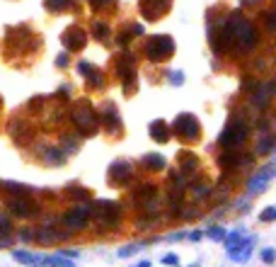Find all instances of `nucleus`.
Returning a JSON list of instances; mask_svg holds the SVG:
<instances>
[{
	"mask_svg": "<svg viewBox=\"0 0 276 267\" xmlns=\"http://www.w3.org/2000/svg\"><path fill=\"white\" fill-rule=\"evenodd\" d=\"M143 54L148 61L153 63H160V61H165L175 54V42H172V37H167V34H158V37H151L146 46H143Z\"/></svg>",
	"mask_w": 276,
	"mask_h": 267,
	"instance_id": "1",
	"label": "nucleus"
},
{
	"mask_svg": "<svg viewBox=\"0 0 276 267\" xmlns=\"http://www.w3.org/2000/svg\"><path fill=\"white\" fill-rule=\"evenodd\" d=\"M70 122L75 124V129L80 131V134H95L97 131V114L92 110V105L90 102H78L75 107H73V112H70Z\"/></svg>",
	"mask_w": 276,
	"mask_h": 267,
	"instance_id": "2",
	"label": "nucleus"
},
{
	"mask_svg": "<svg viewBox=\"0 0 276 267\" xmlns=\"http://www.w3.org/2000/svg\"><path fill=\"white\" fill-rule=\"evenodd\" d=\"M8 211H10V216H17V219H37L39 216V202L32 197H13L8 199Z\"/></svg>",
	"mask_w": 276,
	"mask_h": 267,
	"instance_id": "3",
	"label": "nucleus"
},
{
	"mask_svg": "<svg viewBox=\"0 0 276 267\" xmlns=\"http://www.w3.org/2000/svg\"><path fill=\"white\" fill-rule=\"evenodd\" d=\"M245 139H247V127H245L240 119H233V122L225 127V131L218 136V143H221L223 148L233 151V148H237V146H242Z\"/></svg>",
	"mask_w": 276,
	"mask_h": 267,
	"instance_id": "4",
	"label": "nucleus"
},
{
	"mask_svg": "<svg viewBox=\"0 0 276 267\" xmlns=\"http://www.w3.org/2000/svg\"><path fill=\"white\" fill-rule=\"evenodd\" d=\"M92 216H95L97 221H102L104 226H116L119 224V219H121V209H119V204L116 202H109V199H99L92 204Z\"/></svg>",
	"mask_w": 276,
	"mask_h": 267,
	"instance_id": "5",
	"label": "nucleus"
},
{
	"mask_svg": "<svg viewBox=\"0 0 276 267\" xmlns=\"http://www.w3.org/2000/svg\"><path fill=\"white\" fill-rule=\"evenodd\" d=\"M116 75L126 83L124 93H133L136 90V85H133V80H136V58L131 54H121L116 58Z\"/></svg>",
	"mask_w": 276,
	"mask_h": 267,
	"instance_id": "6",
	"label": "nucleus"
},
{
	"mask_svg": "<svg viewBox=\"0 0 276 267\" xmlns=\"http://www.w3.org/2000/svg\"><path fill=\"white\" fill-rule=\"evenodd\" d=\"M172 127H175V131H177L184 141H196L199 139V134H201V124H199V119L189 112L180 114V117L175 119Z\"/></svg>",
	"mask_w": 276,
	"mask_h": 267,
	"instance_id": "7",
	"label": "nucleus"
},
{
	"mask_svg": "<svg viewBox=\"0 0 276 267\" xmlns=\"http://www.w3.org/2000/svg\"><path fill=\"white\" fill-rule=\"evenodd\" d=\"M90 214L92 211L87 209V207H73V209H68L61 216V221H63V226L68 231H83L90 224Z\"/></svg>",
	"mask_w": 276,
	"mask_h": 267,
	"instance_id": "8",
	"label": "nucleus"
},
{
	"mask_svg": "<svg viewBox=\"0 0 276 267\" xmlns=\"http://www.w3.org/2000/svg\"><path fill=\"white\" fill-rule=\"evenodd\" d=\"M61 42L66 46V51H80L85 49V44H87V34H85L83 27H68L63 34H61Z\"/></svg>",
	"mask_w": 276,
	"mask_h": 267,
	"instance_id": "9",
	"label": "nucleus"
},
{
	"mask_svg": "<svg viewBox=\"0 0 276 267\" xmlns=\"http://www.w3.org/2000/svg\"><path fill=\"white\" fill-rule=\"evenodd\" d=\"M70 236L66 231H56L54 226H42V228H37L34 231V240L39 243V245H56V243H61V240H68Z\"/></svg>",
	"mask_w": 276,
	"mask_h": 267,
	"instance_id": "10",
	"label": "nucleus"
},
{
	"mask_svg": "<svg viewBox=\"0 0 276 267\" xmlns=\"http://www.w3.org/2000/svg\"><path fill=\"white\" fill-rule=\"evenodd\" d=\"M170 3L172 0H141V15L146 20H158L160 15H165L170 10Z\"/></svg>",
	"mask_w": 276,
	"mask_h": 267,
	"instance_id": "11",
	"label": "nucleus"
},
{
	"mask_svg": "<svg viewBox=\"0 0 276 267\" xmlns=\"http://www.w3.org/2000/svg\"><path fill=\"white\" fill-rule=\"evenodd\" d=\"M128 177H131V163H128V160L119 158V160H114L109 165V183L111 185H124Z\"/></svg>",
	"mask_w": 276,
	"mask_h": 267,
	"instance_id": "12",
	"label": "nucleus"
},
{
	"mask_svg": "<svg viewBox=\"0 0 276 267\" xmlns=\"http://www.w3.org/2000/svg\"><path fill=\"white\" fill-rule=\"evenodd\" d=\"M102 122H104V129L109 134H119L121 131V119H119V112H116V107L111 102H107L104 110H102Z\"/></svg>",
	"mask_w": 276,
	"mask_h": 267,
	"instance_id": "13",
	"label": "nucleus"
},
{
	"mask_svg": "<svg viewBox=\"0 0 276 267\" xmlns=\"http://www.w3.org/2000/svg\"><path fill=\"white\" fill-rule=\"evenodd\" d=\"M274 170H276L274 165H266V168H264L262 172H257V175H254V177L249 180V185H247V192H249V195L264 192V190H266V185H269V180H271L269 175H274Z\"/></svg>",
	"mask_w": 276,
	"mask_h": 267,
	"instance_id": "14",
	"label": "nucleus"
},
{
	"mask_svg": "<svg viewBox=\"0 0 276 267\" xmlns=\"http://www.w3.org/2000/svg\"><path fill=\"white\" fill-rule=\"evenodd\" d=\"M252 250H254V238H245L242 243H237L235 248H230V260L233 262H247L252 257Z\"/></svg>",
	"mask_w": 276,
	"mask_h": 267,
	"instance_id": "15",
	"label": "nucleus"
},
{
	"mask_svg": "<svg viewBox=\"0 0 276 267\" xmlns=\"http://www.w3.org/2000/svg\"><path fill=\"white\" fill-rule=\"evenodd\" d=\"M13 257L15 262H20V265H29V267H44V257L37 253H32L27 248H15L13 250Z\"/></svg>",
	"mask_w": 276,
	"mask_h": 267,
	"instance_id": "16",
	"label": "nucleus"
},
{
	"mask_svg": "<svg viewBox=\"0 0 276 267\" xmlns=\"http://www.w3.org/2000/svg\"><path fill=\"white\" fill-rule=\"evenodd\" d=\"M42 158L46 165H63L66 163V151H61L56 146H46V148H42Z\"/></svg>",
	"mask_w": 276,
	"mask_h": 267,
	"instance_id": "17",
	"label": "nucleus"
},
{
	"mask_svg": "<svg viewBox=\"0 0 276 267\" xmlns=\"http://www.w3.org/2000/svg\"><path fill=\"white\" fill-rule=\"evenodd\" d=\"M148 131H151V139L158 141V143H165V141L170 139V129H167V124L163 122V119H155V122H151Z\"/></svg>",
	"mask_w": 276,
	"mask_h": 267,
	"instance_id": "18",
	"label": "nucleus"
},
{
	"mask_svg": "<svg viewBox=\"0 0 276 267\" xmlns=\"http://www.w3.org/2000/svg\"><path fill=\"white\" fill-rule=\"evenodd\" d=\"M44 8L49 13H66V10H73L78 8V0H44Z\"/></svg>",
	"mask_w": 276,
	"mask_h": 267,
	"instance_id": "19",
	"label": "nucleus"
},
{
	"mask_svg": "<svg viewBox=\"0 0 276 267\" xmlns=\"http://www.w3.org/2000/svg\"><path fill=\"white\" fill-rule=\"evenodd\" d=\"M146 168H151V170H165L167 165V160L163 158L160 153H148V155H143V160H141Z\"/></svg>",
	"mask_w": 276,
	"mask_h": 267,
	"instance_id": "20",
	"label": "nucleus"
},
{
	"mask_svg": "<svg viewBox=\"0 0 276 267\" xmlns=\"http://www.w3.org/2000/svg\"><path fill=\"white\" fill-rule=\"evenodd\" d=\"M180 165H182V172H194V170L199 168V158L189 151H184L180 153Z\"/></svg>",
	"mask_w": 276,
	"mask_h": 267,
	"instance_id": "21",
	"label": "nucleus"
},
{
	"mask_svg": "<svg viewBox=\"0 0 276 267\" xmlns=\"http://www.w3.org/2000/svg\"><path fill=\"white\" fill-rule=\"evenodd\" d=\"M271 93H274V85L271 83L259 85V90L254 93V102H257L259 107H266V105H269V98H271Z\"/></svg>",
	"mask_w": 276,
	"mask_h": 267,
	"instance_id": "22",
	"label": "nucleus"
},
{
	"mask_svg": "<svg viewBox=\"0 0 276 267\" xmlns=\"http://www.w3.org/2000/svg\"><path fill=\"white\" fill-rule=\"evenodd\" d=\"M0 187L3 190H8V192H15L17 197H29L34 190L32 187H27V185H20V183H0Z\"/></svg>",
	"mask_w": 276,
	"mask_h": 267,
	"instance_id": "23",
	"label": "nucleus"
},
{
	"mask_svg": "<svg viewBox=\"0 0 276 267\" xmlns=\"http://www.w3.org/2000/svg\"><path fill=\"white\" fill-rule=\"evenodd\" d=\"M44 265H46V267H75L70 257H63V255H58V253L44 257Z\"/></svg>",
	"mask_w": 276,
	"mask_h": 267,
	"instance_id": "24",
	"label": "nucleus"
},
{
	"mask_svg": "<svg viewBox=\"0 0 276 267\" xmlns=\"http://www.w3.org/2000/svg\"><path fill=\"white\" fill-rule=\"evenodd\" d=\"M153 240H143V243H131V245H121V248H119V257H131V255L133 253H141V250H143V248H146V245H151Z\"/></svg>",
	"mask_w": 276,
	"mask_h": 267,
	"instance_id": "25",
	"label": "nucleus"
},
{
	"mask_svg": "<svg viewBox=\"0 0 276 267\" xmlns=\"http://www.w3.org/2000/svg\"><path fill=\"white\" fill-rule=\"evenodd\" d=\"M218 165H221V168H225V170H233V168H237V165H240V158H237L233 151H228V153H223L221 158H218Z\"/></svg>",
	"mask_w": 276,
	"mask_h": 267,
	"instance_id": "26",
	"label": "nucleus"
},
{
	"mask_svg": "<svg viewBox=\"0 0 276 267\" xmlns=\"http://www.w3.org/2000/svg\"><path fill=\"white\" fill-rule=\"evenodd\" d=\"M70 195V199H87L90 197V190H85L80 185H68V190H66Z\"/></svg>",
	"mask_w": 276,
	"mask_h": 267,
	"instance_id": "27",
	"label": "nucleus"
},
{
	"mask_svg": "<svg viewBox=\"0 0 276 267\" xmlns=\"http://www.w3.org/2000/svg\"><path fill=\"white\" fill-rule=\"evenodd\" d=\"M92 34H95L97 39H107V37H109V27H107L104 22H95V25H92Z\"/></svg>",
	"mask_w": 276,
	"mask_h": 267,
	"instance_id": "28",
	"label": "nucleus"
},
{
	"mask_svg": "<svg viewBox=\"0 0 276 267\" xmlns=\"http://www.w3.org/2000/svg\"><path fill=\"white\" fill-rule=\"evenodd\" d=\"M0 233H13V219L0 211Z\"/></svg>",
	"mask_w": 276,
	"mask_h": 267,
	"instance_id": "29",
	"label": "nucleus"
},
{
	"mask_svg": "<svg viewBox=\"0 0 276 267\" xmlns=\"http://www.w3.org/2000/svg\"><path fill=\"white\" fill-rule=\"evenodd\" d=\"M17 238L22 243H34V228H20L17 231Z\"/></svg>",
	"mask_w": 276,
	"mask_h": 267,
	"instance_id": "30",
	"label": "nucleus"
},
{
	"mask_svg": "<svg viewBox=\"0 0 276 267\" xmlns=\"http://www.w3.org/2000/svg\"><path fill=\"white\" fill-rule=\"evenodd\" d=\"M225 236H228V233H225L223 228H218V226L208 228V238H211V240H225Z\"/></svg>",
	"mask_w": 276,
	"mask_h": 267,
	"instance_id": "31",
	"label": "nucleus"
},
{
	"mask_svg": "<svg viewBox=\"0 0 276 267\" xmlns=\"http://www.w3.org/2000/svg\"><path fill=\"white\" fill-rule=\"evenodd\" d=\"M61 139H63V146H66V155L78 151V141H73L75 136H61Z\"/></svg>",
	"mask_w": 276,
	"mask_h": 267,
	"instance_id": "32",
	"label": "nucleus"
},
{
	"mask_svg": "<svg viewBox=\"0 0 276 267\" xmlns=\"http://www.w3.org/2000/svg\"><path fill=\"white\" fill-rule=\"evenodd\" d=\"M242 236H240V231H235V233H230V236H228V238H225V245H228V250H230V248H235V245H237V243H242Z\"/></svg>",
	"mask_w": 276,
	"mask_h": 267,
	"instance_id": "33",
	"label": "nucleus"
},
{
	"mask_svg": "<svg viewBox=\"0 0 276 267\" xmlns=\"http://www.w3.org/2000/svg\"><path fill=\"white\" fill-rule=\"evenodd\" d=\"M264 22H266V29H269V32H274L276 29V10H269V13L264 15Z\"/></svg>",
	"mask_w": 276,
	"mask_h": 267,
	"instance_id": "34",
	"label": "nucleus"
},
{
	"mask_svg": "<svg viewBox=\"0 0 276 267\" xmlns=\"http://www.w3.org/2000/svg\"><path fill=\"white\" fill-rule=\"evenodd\" d=\"M92 70H95V66H92V63H87V61H80V63H78V73L85 75V78H87Z\"/></svg>",
	"mask_w": 276,
	"mask_h": 267,
	"instance_id": "35",
	"label": "nucleus"
},
{
	"mask_svg": "<svg viewBox=\"0 0 276 267\" xmlns=\"http://www.w3.org/2000/svg\"><path fill=\"white\" fill-rule=\"evenodd\" d=\"M259 219H262V221H274L276 219V207H266V209L259 214Z\"/></svg>",
	"mask_w": 276,
	"mask_h": 267,
	"instance_id": "36",
	"label": "nucleus"
},
{
	"mask_svg": "<svg viewBox=\"0 0 276 267\" xmlns=\"http://www.w3.org/2000/svg\"><path fill=\"white\" fill-rule=\"evenodd\" d=\"M15 236L13 233H0V248H13Z\"/></svg>",
	"mask_w": 276,
	"mask_h": 267,
	"instance_id": "37",
	"label": "nucleus"
},
{
	"mask_svg": "<svg viewBox=\"0 0 276 267\" xmlns=\"http://www.w3.org/2000/svg\"><path fill=\"white\" fill-rule=\"evenodd\" d=\"M87 3H90L92 10H102V8H109L114 0H87Z\"/></svg>",
	"mask_w": 276,
	"mask_h": 267,
	"instance_id": "38",
	"label": "nucleus"
},
{
	"mask_svg": "<svg viewBox=\"0 0 276 267\" xmlns=\"http://www.w3.org/2000/svg\"><path fill=\"white\" fill-rule=\"evenodd\" d=\"M259 255H262L264 262H274V260H276V250H274V248H264Z\"/></svg>",
	"mask_w": 276,
	"mask_h": 267,
	"instance_id": "39",
	"label": "nucleus"
},
{
	"mask_svg": "<svg viewBox=\"0 0 276 267\" xmlns=\"http://www.w3.org/2000/svg\"><path fill=\"white\" fill-rule=\"evenodd\" d=\"M170 83H172V85H182V83H184V73H182V70H172V73H170Z\"/></svg>",
	"mask_w": 276,
	"mask_h": 267,
	"instance_id": "40",
	"label": "nucleus"
},
{
	"mask_svg": "<svg viewBox=\"0 0 276 267\" xmlns=\"http://www.w3.org/2000/svg\"><path fill=\"white\" fill-rule=\"evenodd\" d=\"M271 146H274V141H271V139H264L262 143H259V148H257V151H259V153H269V151H271Z\"/></svg>",
	"mask_w": 276,
	"mask_h": 267,
	"instance_id": "41",
	"label": "nucleus"
},
{
	"mask_svg": "<svg viewBox=\"0 0 276 267\" xmlns=\"http://www.w3.org/2000/svg\"><path fill=\"white\" fill-rule=\"evenodd\" d=\"M56 66L58 68H68V54H58L56 56Z\"/></svg>",
	"mask_w": 276,
	"mask_h": 267,
	"instance_id": "42",
	"label": "nucleus"
},
{
	"mask_svg": "<svg viewBox=\"0 0 276 267\" xmlns=\"http://www.w3.org/2000/svg\"><path fill=\"white\" fill-rule=\"evenodd\" d=\"M163 262H165V265H170V267H175V265H177V255H175V253L163 255Z\"/></svg>",
	"mask_w": 276,
	"mask_h": 267,
	"instance_id": "43",
	"label": "nucleus"
},
{
	"mask_svg": "<svg viewBox=\"0 0 276 267\" xmlns=\"http://www.w3.org/2000/svg\"><path fill=\"white\" fill-rule=\"evenodd\" d=\"M182 238H187V233L184 231H177V233H170L165 240H170V243H175V240H182Z\"/></svg>",
	"mask_w": 276,
	"mask_h": 267,
	"instance_id": "44",
	"label": "nucleus"
},
{
	"mask_svg": "<svg viewBox=\"0 0 276 267\" xmlns=\"http://www.w3.org/2000/svg\"><path fill=\"white\" fill-rule=\"evenodd\" d=\"M128 42H131V32H121V34H119V44H121V46H128Z\"/></svg>",
	"mask_w": 276,
	"mask_h": 267,
	"instance_id": "45",
	"label": "nucleus"
},
{
	"mask_svg": "<svg viewBox=\"0 0 276 267\" xmlns=\"http://www.w3.org/2000/svg\"><path fill=\"white\" fill-rule=\"evenodd\" d=\"M194 195H196V197H201V195H208V187H204V185H194Z\"/></svg>",
	"mask_w": 276,
	"mask_h": 267,
	"instance_id": "46",
	"label": "nucleus"
},
{
	"mask_svg": "<svg viewBox=\"0 0 276 267\" xmlns=\"http://www.w3.org/2000/svg\"><path fill=\"white\" fill-rule=\"evenodd\" d=\"M58 255H63V257H70V260H73V257L80 255V250H58Z\"/></svg>",
	"mask_w": 276,
	"mask_h": 267,
	"instance_id": "47",
	"label": "nucleus"
},
{
	"mask_svg": "<svg viewBox=\"0 0 276 267\" xmlns=\"http://www.w3.org/2000/svg\"><path fill=\"white\" fill-rule=\"evenodd\" d=\"M201 236H204L201 231H192V233H189L187 238H189V240H201Z\"/></svg>",
	"mask_w": 276,
	"mask_h": 267,
	"instance_id": "48",
	"label": "nucleus"
},
{
	"mask_svg": "<svg viewBox=\"0 0 276 267\" xmlns=\"http://www.w3.org/2000/svg\"><path fill=\"white\" fill-rule=\"evenodd\" d=\"M131 34L141 37V34H143V25H133V27H131Z\"/></svg>",
	"mask_w": 276,
	"mask_h": 267,
	"instance_id": "49",
	"label": "nucleus"
},
{
	"mask_svg": "<svg viewBox=\"0 0 276 267\" xmlns=\"http://www.w3.org/2000/svg\"><path fill=\"white\" fill-rule=\"evenodd\" d=\"M257 3H259V0H242V5H247V8H254Z\"/></svg>",
	"mask_w": 276,
	"mask_h": 267,
	"instance_id": "50",
	"label": "nucleus"
},
{
	"mask_svg": "<svg viewBox=\"0 0 276 267\" xmlns=\"http://www.w3.org/2000/svg\"><path fill=\"white\" fill-rule=\"evenodd\" d=\"M133 267H151V262H148V260H141V262H136Z\"/></svg>",
	"mask_w": 276,
	"mask_h": 267,
	"instance_id": "51",
	"label": "nucleus"
},
{
	"mask_svg": "<svg viewBox=\"0 0 276 267\" xmlns=\"http://www.w3.org/2000/svg\"><path fill=\"white\" fill-rule=\"evenodd\" d=\"M189 267H201V265H199V262H192V265H189Z\"/></svg>",
	"mask_w": 276,
	"mask_h": 267,
	"instance_id": "52",
	"label": "nucleus"
}]
</instances>
